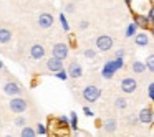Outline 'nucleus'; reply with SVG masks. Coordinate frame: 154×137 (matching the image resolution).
Wrapping results in <instances>:
<instances>
[{
	"label": "nucleus",
	"mask_w": 154,
	"mask_h": 137,
	"mask_svg": "<svg viewBox=\"0 0 154 137\" xmlns=\"http://www.w3.org/2000/svg\"><path fill=\"white\" fill-rule=\"evenodd\" d=\"M137 117H139L141 124H152L154 122V111L151 109V107H144V109H141V112L137 114Z\"/></svg>",
	"instance_id": "obj_8"
},
{
	"label": "nucleus",
	"mask_w": 154,
	"mask_h": 137,
	"mask_svg": "<svg viewBox=\"0 0 154 137\" xmlns=\"http://www.w3.org/2000/svg\"><path fill=\"white\" fill-rule=\"evenodd\" d=\"M119 88H121V91H123V93L133 94L134 91L137 89V83H136V79H134V78H124V79L121 81Z\"/></svg>",
	"instance_id": "obj_6"
},
{
	"label": "nucleus",
	"mask_w": 154,
	"mask_h": 137,
	"mask_svg": "<svg viewBox=\"0 0 154 137\" xmlns=\"http://www.w3.org/2000/svg\"><path fill=\"white\" fill-rule=\"evenodd\" d=\"M147 93H154V83L149 84V88H147Z\"/></svg>",
	"instance_id": "obj_35"
},
{
	"label": "nucleus",
	"mask_w": 154,
	"mask_h": 137,
	"mask_svg": "<svg viewBox=\"0 0 154 137\" xmlns=\"http://www.w3.org/2000/svg\"><path fill=\"white\" fill-rule=\"evenodd\" d=\"M55 76H57L58 78V79H61V81H66L68 79V78H70V76H68V73H66V71H60V73H57V74H55Z\"/></svg>",
	"instance_id": "obj_27"
},
{
	"label": "nucleus",
	"mask_w": 154,
	"mask_h": 137,
	"mask_svg": "<svg viewBox=\"0 0 154 137\" xmlns=\"http://www.w3.org/2000/svg\"><path fill=\"white\" fill-rule=\"evenodd\" d=\"M123 66H124L123 58H114V60H111V61H106L103 70H101V76H103L104 79H111V78L114 76V73L119 71Z\"/></svg>",
	"instance_id": "obj_1"
},
{
	"label": "nucleus",
	"mask_w": 154,
	"mask_h": 137,
	"mask_svg": "<svg viewBox=\"0 0 154 137\" xmlns=\"http://www.w3.org/2000/svg\"><path fill=\"white\" fill-rule=\"evenodd\" d=\"M51 56L53 58H58V60H66L68 56V45L66 43H57L53 45V48H51Z\"/></svg>",
	"instance_id": "obj_4"
},
{
	"label": "nucleus",
	"mask_w": 154,
	"mask_h": 137,
	"mask_svg": "<svg viewBox=\"0 0 154 137\" xmlns=\"http://www.w3.org/2000/svg\"><path fill=\"white\" fill-rule=\"evenodd\" d=\"M20 137H37V130L33 129V127H23L20 132Z\"/></svg>",
	"instance_id": "obj_19"
},
{
	"label": "nucleus",
	"mask_w": 154,
	"mask_h": 137,
	"mask_svg": "<svg viewBox=\"0 0 154 137\" xmlns=\"http://www.w3.org/2000/svg\"><path fill=\"white\" fill-rule=\"evenodd\" d=\"M5 137H12V136H5Z\"/></svg>",
	"instance_id": "obj_40"
},
{
	"label": "nucleus",
	"mask_w": 154,
	"mask_h": 137,
	"mask_svg": "<svg viewBox=\"0 0 154 137\" xmlns=\"http://www.w3.org/2000/svg\"><path fill=\"white\" fill-rule=\"evenodd\" d=\"M101 96V89L98 86H86L83 89V99L86 101V103H96L98 99H100Z\"/></svg>",
	"instance_id": "obj_2"
},
{
	"label": "nucleus",
	"mask_w": 154,
	"mask_h": 137,
	"mask_svg": "<svg viewBox=\"0 0 154 137\" xmlns=\"http://www.w3.org/2000/svg\"><path fill=\"white\" fill-rule=\"evenodd\" d=\"M126 106H128V101L124 97H116L114 99V107L116 109H126Z\"/></svg>",
	"instance_id": "obj_20"
},
{
	"label": "nucleus",
	"mask_w": 154,
	"mask_h": 137,
	"mask_svg": "<svg viewBox=\"0 0 154 137\" xmlns=\"http://www.w3.org/2000/svg\"><path fill=\"white\" fill-rule=\"evenodd\" d=\"M116 58H124V50H118L116 51Z\"/></svg>",
	"instance_id": "obj_33"
},
{
	"label": "nucleus",
	"mask_w": 154,
	"mask_h": 137,
	"mask_svg": "<svg viewBox=\"0 0 154 137\" xmlns=\"http://www.w3.org/2000/svg\"><path fill=\"white\" fill-rule=\"evenodd\" d=\"M37 134H40V136H45V134H47V127H45L42 122L37 124Z\"/></svg>",
	"instance_id": "obj_26"
},
{
	"label": "nucleus",
	"mask_w": 154,
	"mask_h": 137,
	"mask_svg": "<svg viewBox=\"0 0 154 137\" xmlns=\"http://www.w3.org/2000/svg\"><path fill=\"white\" fill-rule=\"evenodd\" d=\"M146 68L151 73H154V55H149V56L146 58Z\"/></svg>",
	"instance_id": "obj_22"
},
{
	"label": "nucleus",
	"mask_w": 154,
	"mask_h": 137,
	"mask_svg": "<svg viewBox=\"0 0 154 137\" xmlns=\"http://www.w3.org/2000/svg\"><path fill=\"white\" fill-rule=\"evenodd\" d=\"M147 94H149V99L154 101V93H147Z\"/></svg>",
	"instance_id": "obj_37"
},
{
	"label": "nucleus",
	"mask_w": 154,
	"mask_h": 137,
	"mask_svg": "<svg viewBox=\"0 0 154 137\" xmlns=\"http://www.w3.org/2000/svg\"><path fill=\"white\" fill-rule=\"evenodd\" d=\"M137 28H139V27H137L134 22H133V23H129V25L126 27V37H128V38L136 37V35H137Z\"/></svg>",
	"instance_id": "obj_18"
},
{
	"label": "nucleus",
	"mask_w": 154,
	"mask_h": 137,
	"mask_svg": "<svg viewBox=\"0 0 154 137\" xmlns=\"http://www.w3.org/2000/svg\"><path fill=\"white\" fill-rule=\"evenodd\" d=\"M152 25H154V22H152Z\"/></svg>",
	"instance_id": "obj_41"
},
{
	"label": "nucleus",
	"mask_w": 154,
	"mask_h": 137,
	"mask_svg": "<svg viewBox=\"0 0 154 137\" xmlns=\"http://www.w3.org/2000/svg\"><path fill=\"white\" fill-rule=\"evenodd\" d=\"M60 23H61V28H63L65 31H70V23L66 22V17H65V13H60Z\"/></svg>",
	"instance_id": "obj_23"
},
{
	"label": "nucleus",
	"mask_w": 154,
	"mask_h": 137,
	"mask_svg": "<svg viewBox=\"0 0 154 137\" xmlns=\"http://www.w3.org/2000/svg\"><path fill=\"white\" fill-rule=\"evenodd\" d=\"M70 127L73 130H76L78 129V116H76V112H70Z\"/></svg>",
	"instance_id": "obj_21"
},
{
	"label": "nucleus",
	"mask_w": 154,
	"mask_h": 137,
	"mask_svg": "<svg viewBox=\"0 0 154 137\" xmlns=\"http://www.w3.org/2000/svg\"><path fill=\"white\" fill-rule=\"evenodd\" d=\"M81 74H83V68H81V64L76 63V61L70 63V66H68V76L73 78V79H78V78H81Z\"/></svg>",
	"instance_id": "obj_10"
},
{
	"label": "nucleus",
	"mask_w": 154,
	"mask_h": 137,
	"mask_svg": "<svg viewBox=\"0 0 154 137\" xmlns=\"http://www.w3.org/2000/svg\"><path fill=\"white\" fill-rule=\"evenodd\" d=\"M88 27H90V23H88L86 20H83V22H81V23H80V30H86Z\"/></svg>",
	"instance_id": "obj_32"
},
{
	"label": "nucleus",
	"mask_w": 154,
	"mask_h": 137,
	"mask_svg": "<svg viewBox=\"0 0 154 137\" xmlns=\"http://www.w3.org/2000/svg\"><path fill=\"white\" fill-rule=\"evenodd\" d=\"M30 55H32V58H33V60H43V58H45V48H43V45H40V43L33 45V46L30 48Z\"/></svg>",
	"instance_id": "obj_11"
},
{
	"label": "nucleus",
	"mask_w": 154,
	"mask_h": 137,
	"mask_svg": "<svg viewBox=\"0 0 154 137\" xmlns=\"http://www.w3.org/2000/svg\"><path fill=\"white\" fill-rule=\"evenodd\" d=\"M134 23L141 28H147L151 22H149V18H147V15H134Z\"/></svg>",
	"instance_id": "obj_14"
},
{
	"label": "nucleus",
	"mask_w": 154,
	"mask_h": 137,
	"mask_svg": "<svg viewBox=\"0 0 154 137\" xmlns=\"http://www.w3.org/2000/svg\"><path fill=\"white\" fill-rule=\"evenodd\" d=\"M85 58H88V60H94L96 58V51L91 50V48H88V50H85Z\"/></svg>",
	"instance_id": "obj_25"
},
{
	"label": "nucleus",
	"mask_w": 154,
	"mask_h": 137,
	"mask_svg": "<svg viewBox=\"0 0 154 137\" xmlns=\"http://www.w3.org/2000/svg\"><path fill=\"white\" fill-rule=\"evenodd\" d=\"M53 25V17L50 13H40L38 17V27L40 28H50Z\"/></svg>",
	"instance_id": "obj_12"
},
{
	"label": "nucleus",
	"mask_w": 154,
	"mask_h": 137,
	"mask_svg": "<svg viewBox=\"0 0 154 137\" xmlns=\"http://www.w3.org/2000/svg\"><path fill=\"white\" fill-rule=\"evenodd\" d=\"M47 68H48V71L60 73V71H63V61L58 60V58H53V56H51L50 60H47Z\"/></svg>",
	"instance_id": "obj_9"
},
{
	"label": "nucleus",
	"mask_w": 154,
	"mask_h": 137,
	"mask_svg": "<svg viewBox=\"0 0 154 137\" xmlns=\"http://www.w3.org/2000/svg\"><path fill=\"white\" fill-rule=\"evenodd\" d=\"M65 8H66V12H68V13H73V12H75V4H68Z\"/></svg>",
	"instance_id": "obj_31"
},
{
	"label": "nucleus",
	"mask_w": 154,
	"mask_h": 137,
	"mask_svg": "<svg viewBox=\"0 0 154 137\" xmlns=\"http://www.w3.org/2000/svg\"><path fill=\"white\" fill-rule=\"evenodd\" d=\"M8 106H10V109L14 111L15 114H22V112L27 111V101H25L23 97H12Z\"/></svg>",
	"instance_id": "obj_5"
},
{
	"label": "nucleus",
	"mask_w": 154,
	"mask_h": 137,
	"mask_svg": "<svg viewBox=\"0 0 154 137\" xmlns=\"http://www.w3.org/2000/svg\"><path fill=\"white\" fill-rule=\"evenodd\" d=\"M134 43H136L137 46H147V43H149V37H147L146 31L137 33L136 37H134Z\"/></svg>",
	"instance_id": "obj_13"
},
{
	"label": "nucleus",
	"mask_w": 154,
	"mask_h": 137,
	"mask_svg": "<svg viewBox=\"0 0 154 137\" xmlns=\"http://www.w3.org/2000/svg\"><path fill=\"white\" fill-rule=\"evenodd\" d=\"M2 68H4V63H2V61H0V70H2Z\"/></svg>",
	"instance_id": "obj_38"
},
{
	"label": "nucleus",
	"mask_w": 154,
	"mask_h": 137,
	"mask_svg": "<svg viewBox=\"0 0 154 137\" xmlns=\"http://www.w3.org/2000/svg\"><path fill=\"white\" fill-rule=\"evenodd\" d=\"M129 122L134 126V124H137V122H139V117H131V119H129Z\"/></svg>",
	"instance_id": "obj_34"
},
{
	"label": "nucleus",
	"mask_w": 154,
	"mask_h": 137,
	"mask_svg": "<svg viewBox=\"0 0 154 137\" xmlns=\"http://www.w3.org/2000/svg\"><path fill=\"white\" fill-rule=\"evenodd\" d=\"M15 126L22 127V129H23V127H27V119H25V117H22V116H18L17 119H15Z\"/></svg>",
	"instance_id": "obj_24"
},
{
	"label": "nucleus",
	"mask_w": 154,
	"mask_h": 137,
	"mask_svg": "<svg viewBox=\"0 0 154 137\" xmlns=\"http://www.w3.org/2000/svg\"><path fill=\"white\" fill-rule=\"evenodd\" d=\"M12 40V31L8 28H0V43H8Z\"/></svg>",
	"instance_id": "obj_16"
},
{
	"label": "nucleus",
	"mask_w": 154,
	"mask_h": 137,
	"mask_svg": "<svg viewBox=\"0 0 154 137\" xmlns=\"http://www.w3.org/2000/svg\"><path fill=\"white\" fill-rule=\"evenodd\" d=\"M96 48L100 51H109L113 48V38L109 35H100L96 38Z\"/></svg>",
	"instance_id": "obj_3"
},
{
	"label": "nucleus",
	"mask_w": 154,
	"mask_h": 137,
	"mask_svg": "<svg viewBox=\"0 0 154 137\" xmlns=\"http://www.w3.org/2000/svg\"><path fill=\"white\" fill-rule=\"evenodd\" d=\"M58 121H60V124H63V126H70V117H66V116H60L58 117Z\"/></svg>",
	"instance_id": "obj_28"
},
{
	"label": "nucleus",
	"mask_w": 154,
	"mask_h": 137,
	"mask_svg": "<svg viewBox=\"0 0 154 137\" xmlns=\"http://www.w3.org/2000/svg\"><path fill=\"white\" fill-rule=\"evenodd\" d=\"M131 68H133V71L136 74H141V73H144V71L147 70L146 63H143V61H133V66H131Z\"/></svg>",
	"instance_id": "obj_17"
},
{
	"label": "nucleus",
	"mask_w": 154,
	"mask_h": 137,
	"mask_svg": "<svg viewBox=\"0 0 154 137\" xmlns=\"http://www.w3.org/2000/svg\"><path fill=\"white\" fill-rule=\"evenodd\" d=\"M103 127H104V130H106V132H114V130L118 129L116 119H106L103 122Z\"/></svg>",
	"instance_id": "obj_15"
},
{
	"label": "nucleus",
	"mask_w": 154,
	"mask_h": 137,
	"mask_svg": "<svg viewBox=\"0 0 154 137\" xmlns=\"http://www.w3.org/2000/svg\"><path fill=\"white\" fill-rule=\"evenodd\" d=\"M147 18H149L151 23L154 22V7H151V8H149V12H147Z\"/></svg>",
	"instance_id": "obj_30"
},
{
	"label": "nucleus",
	"mask_w": 154,
	"mask_h": 137,
	"mask_svg": "<svg viewBox=\"0 0 154 137\" xmlns=\"http://www.w3.org/2000/svg\"><path fill=\"white\" fill-rule=\"evenodd\" d=\"M131 2H133V0H124V4H126L128 7H131Z\"/></svg>",
	"instance_id": "obj_36"
},
{
	"label": "nucleus",
	"mask_w": 154,
	"mask_h": 137,
	"mask_svg": "<svg viewBox=\"0 0 154 137\" xmlns=\"http://www.w3.org/2000/svg\"><path fill=\"white\" fill-rule=\"evenodd\" d=\"M83 112H85V116H86V117H93V116H94L93 111H91L88 106H85V107H83Z\"/></svg>",
	"instance_id": "obj_29"
},
{
	"label": "nucleus",
	"mask_w": 154,
	"mask_h": 137,
	"mask_svg": "<svg viewBox=\"0 0 154 137\" xmlns=\"http://www.w3.org/2000/svg\"><path fill=\"white\" fill-rule=\"evenodd\" d=\"M151 33H152V37H154V27H152V30H151Z\"/></svg>",
	"instance_id": "obj_39"
},
{
	"label": "nucleus",
	"mask_w": 154,
	"mask_h": 137,
	"mask_svg": "<svg viewBox=\"0 0 154 137\" xmlns=\"http://www.w3.org/2000/svg\"><path fill=\"white\" fill-rule=\"evenodd\" d=\"M4 93L8 94V96L12 97H17L18 94L22 93V88L18 83H15V81H7V83L4 84Z\"/></svg>",
	"instance_id": "obj_7"
}]
</instances>
